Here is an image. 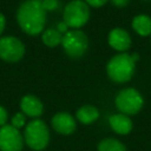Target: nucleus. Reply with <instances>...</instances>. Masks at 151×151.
<instances>
[{"label":"nucleus","instance_id":"1","mask_svg":"<svg viewBox=\"0 0 151 151\" xmlns=\"http://www.w3.org/2000/svg\"><path fill=\"white\" fill-rule=\"evenodd\" d=\"M17 21L20 28L29 34L37 35L42 32L46 22V11L40 0H27L17 11Z\"/></svg>","mask_w":151,"mask_h":151},{"label":"nucleus","instance_id":"2","mask_svg":"<svg viewBox=\"0 0 151 151\" xmlns=\"http://www.w3.org/2000/svg\"><path fill=\"white\" fill-rule=\"evenodd\" d=\"M134 61L127 53H119L113 55L106 66L107 76L116 83L129 81L134 73Z\"/></svg>","mask_w":151,"mask_h":151},{"label":"nucleus","instance_id":"3","mask_svg":"<svg viewBox=\"0 0 151 151\" xmlns=\"http://www.w3.org/2000/svg\"><path fill=\"white\" fill-rule=\"evenodd\" d=\"M24 140L32 150H44L50 142V131L47 125L40 119H32L25 126Z\"/></svg>","mask_w":151,"mask_h":151},{"label":"nucleus","instance_id":"4","mask_svg":"<svg viewBox=\"0 0 151 151\" xmlns=\"http://www.w3.org/2000/svg\"><path fill=\"white\" fill-rule=\"evenodd\" d=\"M90 18L88 5L84 0H71L63 13V21L71 28H79L84 26Z\"/></svg>","mask_w":151,"mask_h":151},{"label":"nucleus","instance_id":"5","mask_svg":"<svg viewBox=\"0 0 151 151\" xmlns=\"http://www.w3.org/2000/svg\"><path fill=\"white\" fill-rule=\"evenodd\" d=\"M61 45L66 54L71 58H80L87 50V37L83 31L71 29L63 35Z\"/></svg>","mask_w":151,"mask_h":151},{"label":"nucleus","instance_id":"6","mask_svg":"<svg viewBox=\"0 0 151 151\" xmlns=\"http://www.w3.org/2000/svg\"><path fill=\"white\" fill-rule=\"evenodd\" d=\"M144 100L136 88H124L116 97V106L123 114H136L143 107Z\"/></svg>","mask_w":151,"mask_h":151},{"label":"nucleus","instance_id":"7","mask_svg":"<svg viewBox=\"0 0 151 151\" xmlns=\"http://www.w3.org/2000/svg\"><path fill=\"white\" fill-rule=\"evenodd\" d=\"M25 54V45L13 35L0 38V59L7 63H17Z\"/></svg>","mask_w":151,"mask_h":151},{"label":"nucleus","instance_id":"8","mask_svg":"<svg viewBox=\"0 0 151 151\" xmlns=\"http://www.w3.org/2000/svg\"><path fill=\"white\" fill-rule=\"evenodd\" d=\"M24 134L11 124L0 127V151H21L24 147Z\"/></svg>","mask_w":151,"mask_h":151},{"label":"nucleus","instance_id":"9","mask_svg":"<svg viewBox=\"0 0 151 151\" xmlns=\"http://www.w3.org/2000/svg\"><path fill=\"white\" fill-rule=\"evenodd\" d=\"M109 45L116 51L125 53L131 46V37L125 29L116 27L109 33Z\"/></svg>","mask_w":151,"mask_h":151},{"label":"nucleus","instance_id":"10","mask_svg":"<svg viewBox=\"0 0 151 151\" xmlns=\"http://www.w3.org/2000/svg\"><path fill=\"white\" fill-rule=\"evenodd\" d=\"M52 127L61 134H71L76 130V120L67 112H59L52 117Z\"/></svg>","mask_w":151,"mask_h":151},{"label":"nucleus","instance_id":"11","mask_svg":"<svg viewBox=\"0 0 151 151\" xmlns=\"http://www.w3.org/2000/svg\"><path fill=\"white\" fill-rule=\"evenodd\" d=\"M20 109L21 112L31 118H38L42 114L44 106L39 98L33 94H26L20 100Z\"/></svg>","mask_w":151,"mask_h":151},{"label":"nucleus","instance_id":"12","mask_svg":"<svg viewBox=\"0 0 151 151\" xmlns=\"http://www.w3.org/2000/svg\"><path fill=\"white\" fill-rule=\"evenodd\" d=\"M109 123L111 129L117 132L118 134H127L132 130V120L130 119L129 116L123 114V113H117L112 114L109 118Z\"/></svg>","mask_w":151,"mask_h":151},{"label":"nucleus","instance_id":"13","mask_svg":"<svg viewBox=\"0 0 151 151\" xmlns=\"http://www.w3.org/2000/svg\"><path fill=\"white\" fill-rule=\"evenodd\" d=\"M132 28L136 33L143 37L151 35V17L146 14H139L136 15L132 19Z\"/></svg>","mask_w":151,"mask_h":151},{"label":"nucleus","instance_id":"14","mask_svg":"<svg viewBox=\"0 0 151 151\" xmlns=\"http://www.w3.org/2000/svg\"><path fill=\"white\" fill-rule=\"evenodd\" d=\"M99 117V111L92 105H84L77 111V119L83 124H91Z\"/></svg>","mask_w":151,"mask_h":151},{"label":"nucleus","instance_id":"15","mask_svg":"<svg viewBox=\"0 0 151 151\" xmlns=\"http://www.w3.org/2000/svg\"><path fill=\"white\" fill-rule=\"evenodd\" d=\"M41 40H42V42L46 46H48V47H55L59 44H61L63 34L60 32H58L57 29H54V28H47V29H45L42 32Z\"/></svg>","mask_w":151,"mask_h":151},{"label":"nucleus","instance_id":"16","mask_svg":"<svg viewBox=\"0 0 151 151\" xmlns=\"http://www.w3.org/2000/svg\"><path fill=\"white\" fill-rule=\"evenodd\" d=\"M98 151H126L123 143L113 138L103 139L98 145Z\"/></svg>","mask_w":151,"mask_h":151},{"label":"nucleus","instance_id":"17","mask_svg":"<svg viewBox=\"0 0 151 151\" xmlns=\"http://www.w3.org/2000/svg\"><path fill=\"white\" fill-rule=\"evenodd\" d=\"M11 125L14 126L15 129L20 130L21 127L26 126V116L22 112H18L15 113L12 118H11Z\"/></svg>","mask_w":151,"mask_h":151},{"label":"nucleus","instance_id":"18","mask_svg":"<svg viewBox=\"0 0 151 151\" xmlns=\"http://www.w3.org/2000/svg\"><path fill=\"white\" fill-rule=\"evenodd\" d=\"M44 9L47 11H54L58 7V0H42L41 1Z\"/></svg>","mask_w":151,"mask_h":151},{"label":"nucleus","instance_id":"19","mask_svg":"<svg viewBox=\"0 0 151 151\" xmlns=\"http://www.w3.org/2000/svg\"><path fill=\"white\" fill-rule=\"evenodd\" d=\"M7 119H8V113H7V110L0 105V127L6 125L7 123Z\"/></svg>","mask_w":151,"mask_h":151},{"label":"nucleus","instance_id":"20","mask_svg":"<svg viewBox=\"0 0 151 151\" xmlns=\"http://www.w3.org/2000/svg\"><path fill=\"white\" fill-rule=\"evenodd\" d=\"M85 2L93 7H101L107 2V0H85Z\"/></svg>","mask_w":151,"mask_h":151},{"label":"nucleus","instance_id":"21","mask_svg":"<svg viewBox=\"0 0 151 151\" xmlns=\"http://www.w3.org/2000/svg\"><path fill=\"white\" fill-rule=\"evenodd\" d=\"M57 31L60 32V33H64V34H65V33L68 31V26L66 25V22L61 21V22L58 24V26H57Z\"/></svg>","mask_w":151,"mask_h":151},{"label":"nucleus","instance_id":"22","mask_svg":"<svg viewBox=\"0 0 151 151\" xmlns=\"http://www.w3.org/2000/svg\"><path fill=\"white\" fill-rule=\"evenodd\" d=\"M111 2L117 7H124L129 4V0H111Z\"/></svg>","mask_w":151,"mask_h":151},{"label":"nucleus","instance_id":"23","mask_svg":"<svg viewBox=\"0 0 151 151\" xmlns=\"http://www.w3.org/2000/svg\"><path fill=\"white\" fill-rule=\"evenodd\" d=\"M5 26H6V18H5V15L0 12V35L2 34V32H4V29H5Z\"/></svg>","mask_w":151,"mask_h":151},{"label":"nucleus","instance_id":"24","mask_svg":"<svg viewBox=\"0 0 151 151\" xmlns=\"http://www.w3.org/2000/svg\"><path fill=\"white\" fill-rule=\"evenodd\" d=\"M130 55H131V58H132V60H133L134 63L139 59V54H138V53H132V54H130Z\"/></svg>","mask_w":151,"mask_h":151}]
</instances>
